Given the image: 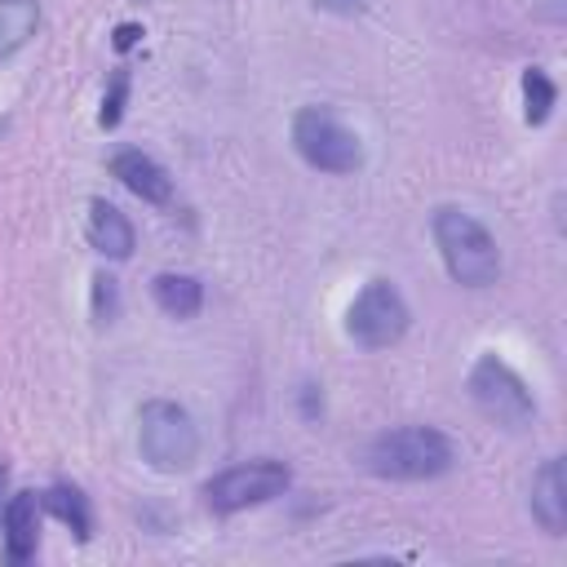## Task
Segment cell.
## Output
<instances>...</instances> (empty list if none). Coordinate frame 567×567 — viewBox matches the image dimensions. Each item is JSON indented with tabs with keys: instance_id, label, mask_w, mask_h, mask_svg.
<instances>
[{
	"instance_id": "cell-1",
	"label": "cell",
	"mask_w": 567,
	"mask_h": 567,
	"mask_svg": "<svg viewBox=\"0 0 567 567\" xmlns=\"http://www.w3.org/2000/svg\"><path fill=\"white\" fill-rule=\"evenodd\" d=\"M456 465V443L434 425H399L381 430L363 447V470L394 483H425Z\"/></svg>"
},
{
	"instance_id": "cell-2",
	"label": "cell",
	"mask_w": 567,
	"mask_h": 567,
	"mask_svg": "<svg viewBox=\"0 0 567 567\" xmlns=\"http://www.w3.org/2000/svg\"><path fill=\"white\" fill-rule=\"evenodd\" d=\"M430 235H434V248H439L452 284L487 288V284L501 279V248H496L492 230L474 213H465L456 204H443L430 217Z\"/></svg>"
},
{
	"instance_id": "cell-3",
	"label": "cell",
	"mask_w": 567,
	"mask_h": 567,
	"mask_svg": "<svg viewBox=\"0 0 567 567\" xmlns=\"http://www.w3.org/2000/svg\"><path fill=\"white\" fill-rule=\"evenodd\" d=\"M137 452L155 474H182L199 456V425L173 399H146L137 408Z\"/></svg>"
},
{
	"instance_id": "cell-4",
	"label": "cell",
	"mask_w": 567,
	"mask_h": 567,
	"mask_svg": "<svg viewBox=\"0 0 567 567\" xmlns=\"http://www.w3.org/2000/svg\"><path fill=\"white\" fill-rule=\"evenodd\" d=\"M292 146L319 173H354L363 168V142L346 128L328 106H301L292 115Z\"/></svg>"
},
{
	"instance_id": "cell-5",
	"label": "cell",
	"mask_w": 567,
	"mask_h": 567,
	"mask_svg": "<svg viewBox=\"0 0 567 567\" xmlns=\"http://www.w3.org/2000/svg\"><path fill=\"white\" fill-rule=\"evenodd\" d=\"M470 399L478 403V412L487 421H496L501 430H527L536 421V399L527 390V381L496 354H478L470 368Z\"/></svg>"
},
{
	"instance_id": "cell-6",
	"label": "cell",
	"mask_w": 567,
	"mask_h": 567,
	"mask_svg": "<svg viewBox=\"0 0 567 567\" xmlns=\"http://www.w3.org/2000/svg\"><path fill=\"white\" fill-rule=\"evenodd\" d=\"M412 328V310L390 279H368L346 310V332L363 350H390Z\"/></svg>"
},
{
	"instance_id": "cell-7",
	"label": "cell",
	"mask_w": 567,
	"mask_h": 567,
	"mask_svg": "<svg viewBox=\"0 0 567 567\" xmlns=\"http://www.w3.org/2000/svg\"><path fill=\"white\" fill-rule=\"evenodd\" d=\"M292 483V470L275 456H257V461H239L221 474H213L204 483V501L213 514H239L252 505H266L275 496H284Z\"/></svg>"
},
{
	"instance_id": "cell-8",
	"label": "cell",
	"mask_w": 567,
	"mask_h": 567,
	"mask_svg": "<svg viewBox=\"0 0 567 567\" xmlns=\"http://www.w3.org/2000/svg\"><path fill=\"white\" fill-rule=\"evenodd\" d=\"M111 177H120V186L124 190H133L142 204H155V208H168L173 204V177H168V168L155 159V155H146V151H120V155H111Z\"/></svg>"
},
{
	"instance_id": "cell-9",
	"label": "cell",
	"mask_w": 567,
	"mask_h": 567,
	"mask_svg": "<svg viewBox=\"0 0 567 567\" xmlns=\"http://www.w3.org/2000/svg\"><path fill=\"white\" fill-rule=\"evenodd\" d=\"M0 527H4V558H9L13 567L31 563V558H35V545H40V496H35V492H13V496H4Z\"/></svg>"
},
{
	"instance_id": "cell-10",
	"label": "cell",
	"mask_w": 567,
	"mask_h": 567,
	"mask_svg": "<svg viewBox=\"0 0 567 567\" xmlns=\"http://www.w3.org/2000/svg\"><path fill=\"white\" fill-rule=\"evenodd\" d=\"M532 518L549 532V536H563L567 532V478H563V456H549L536 474H532Z\"/></svg>"
},
{
	"instance_id": "cell-11",
	"label": "cell",
	"mask_w": 567,
	"mask_h": 567,
	"mask_svg": "<svg viewBox=\"0 0 567 567\" xmlns=\"http://www.w3.org/2000/svg\"><path fill=\"white\" fill-rule=\"evenodd\" d=\"M84 235H89V244H93L102 257H111V261H128V257H133V244H137L133 221H128L115 204H106V199H93V204H89Z\"/></svg>"
},
{
	"instance_id": "cell-12",
	"label": "cell",
	"mask_w": 567,
	"mask_h": 567,
	"mask_svg": "<svg viewBox=\"0 0 567 567\" xmlns=\"http://www.w3.org/2000/svg\"><path fill=\"white\" fill-rule=\"evenodd\" d=\"M151 297H155V306H159L164 315L190 319V315H199V306H204V284H199L195 275L164 270V275L151 279Z\"/></svg>"
},
{
	"instance_id": "cell-13",
	"label": "cell",
	"mask_w": 567,
	"mask_h": 567,
	"mask_svg": "<svg viewBox=\"0 0 567 567\" xmlns=\"http://www.w3.org/2000/svg\"><path fill=\"white\" fill-rule=\"evenodd\" d=\"M40 509L53 514L58 523H66V527L75 532V540H89V536H93V505H89V496H84L80 487H71V483L44 487V492H40Z\"/></svg>"
},
{
	"instance_id": "cell-14",
	"label": "cell",
	"mask_w": 567,
	"mask_h": 567,
	"mask_svg": "<svg viewBox=\"0 0 567 567\" xmlns=\"http://www.w3.org/2000/svg\"><path fill=\"white\" fill-rule=\"evenodd\" d=\"M40 31V0H0V62Z\"/></svg>"
},
{
	"instance_id": "cell-15",
	"label": "cell",
	"mask_w": 567,
	"mask_h": 567,
	"mask_svg": "<svg viewBox=\"0 0 567 567\" xmlns=\"http://www.w3.org/2000/svg\"><path fill=\"white\" fill-rule=\"evenodd\" d=\"M523 102H527V124H545L554 115V102H558V89L554 80L540 71V66H527L523 71Z\"/></svg>"
},
{
	"instance_id": "cell-16",
	"label": "cell",
	"mask_w": 567,
	"mask_h": 567,
	"mask_svg": "<svg viewBox=\"0 0 567 567\" xmlns=\"http://www.w3.org/2000/svg\"><path fill=\"white\" fill-rule=\"evenodd\" d=\"M115 315H120V284L106 270H97L93 275V319L97 323H115Z\"/></svg>"
},
{
	"instance_id": "cell-17",
	"label": "cell",
	"mask_w": 567,
	"mask_h": 567,
	"mask_svg": "<svg viewBox=\"0 0 567 567\" xmlns=\"http://www.w3.org/2000/svg\"><path fill=\"white\" fill-rule=\"evenodd\" d=\"M124 97H128V75L115 71V75H111V89H106V97H102V115H97L102 128H115V124H120V115H124Z\"/></svg>"
},
{
	"instance_id": "cell-18",
	"label": "cell",
	"mask_w": 567,
	"mask_h": 567,
	"mask_svg": "<svg viewBox=\"0 0 567 567\" xmlns=\"http://www.w3.org/2000/svg\"><path fill=\"white\" fill-rule=\"evenodd\" d=\"M315 4L328 9V13H363L368 0H315Z\"/></svg>"
},
{
	"instance_id": "cell-19",
	"label": "cell",
	"mask_w": 567,
	"mask_h": 567,
	"mask_svg": "<svg viewBox=\"0 0 567 567\" xmlns=\"http://www.w3.org/2000/svg\"><path fill=\"white\" fill-rule=\"evenodd\" d=\"M137 35H142V27H133V22H124V27L115 31V49H120V53H124V49H133V40H137Z\"/></svg>"
},
{
	"instance_id": "cell-20",
	"label": "cell",
	"mask_w": 567,
	"mask_h": 567,
	"mask_svg": "<svg viewBox=\"0 0 567 567\" xmlns=\"http://www.w3.org/2000/svg\"><path fill=\"white\" fill-rule=\"evenodd\" d=\"M540 18H554V22H558V18H563V0H545V4H540Z\"/></svg>"
},
{
	"instance_id": "cell-21",
	"label": "cell",
	"mask_w": 567,
	"mask_h": 567,
	"mask_svg": "<svg viewBox=\"0 0 567 567\" xmlns=\"http://www.w3.org/2000/svg\"><path fill=\"white\" fill-rule=\"evenodd\" d=\"M4 487H9V465L0 461V509H4Z\"/></svg>"
}]
</instances>
